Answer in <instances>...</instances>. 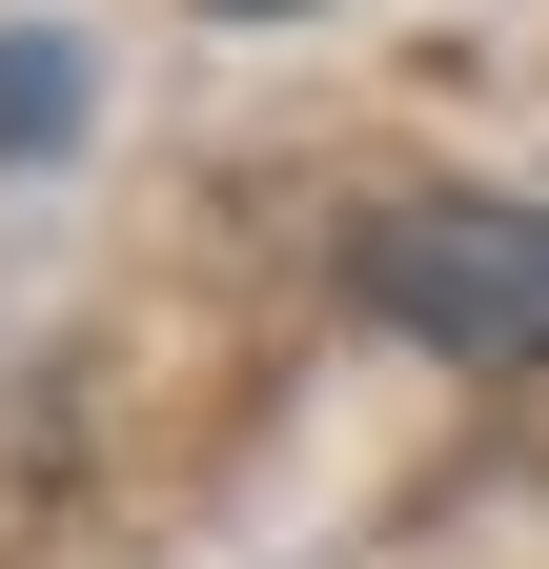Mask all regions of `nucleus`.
<instances>
[{
	"instance_id": "obj_1",
	"label": "nucleus",
	"mask_w": 549,
	"mask_h": 569,
	"mask_svg": "<svg viewBox=\"0 0 549 569\" xmlns=\"http://www.w3.org/2000/svg\"><path fill=\"white\" fill-rule=\"evenodd\" d=\"M347 284L448 367H549V224L529 203H387L347 244Z\"/></svg>"
},
{
	"instance_id": "obj_2",
	"label": "nucleus",
	"mask_w": 549,
	"mask_h": 569,
	"mask_svg": "<svg viewBox=\"0 0 549 569\" xmlns=\"http://www.w3.org/2000/svg\"><path fill=\"white\" fill-rule=\"evenodd\" d=\"M82 142V41H0V163Z\"/></svg>"
},
{
	"instance_id": "obj_3",
	"label": "nucleus",
	"mask_w": 549,
	"mask_h": 569,
	"mask_svg": "<svg viewBox=\"0 0 549 569\" xmlns=\"http://www.w3.org/2000/svg\"><path fill=\"white\" fill-rule=\"evenodd\" d=\"M224 21H264V0H224Z\"/></svg>"
}]
</instances>
